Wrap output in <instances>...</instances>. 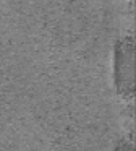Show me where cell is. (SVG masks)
Listing matches in <instances>:
<instances>
[{
    "mask_svg": "<svg viewBox=\"0 0 136 151\" xmlns=\"http://www.w3.org/2000/svg\"><path fill=\"white\" fill-rule=\"evenodd\" d=\"M115 83L120 93L133 91V41L122 39L115 49Z\"/></svg>",
    "mask_w": 136,
    "mask_h": 151,
    "instance_id": "cell-1",
    "label": "cell"
},
{
    "mask_svg": "<svg viewBox=\"0 0 136 151\" xmlns=\"http://www.w3.org/2000/svg\"><path fill=\"white\" fill-rule=\"evenodd\" d=\"M117 151H133L131 141H128V140L120 141V145H118V148H117Z\"/></svg>",
    "mask_w": 136,
    "mask_h": 151,
    "instance_id": "cell-2",
    "label": "cell"
}]
</instances>
